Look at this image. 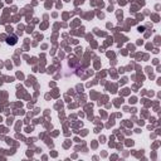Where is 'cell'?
I'll return each instance as SVG.
<instances>
[{"instance_id":"cell-1","label":"cell","mask_w":161,"mask_h":161,"mask_svg":"<svg viewBox=\"0 0 161 161\" xmlns=\"http://www.w3.org/2000/svg\"><path fill=\"white\" fill-rule=\"evenodd\" d=\"M7 43H8L9 45H15V44L18 43V37H17V36H10V37H8V38H7Z\"/></svg>"}]
</instances>
